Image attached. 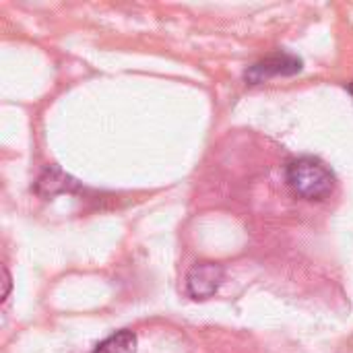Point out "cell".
Masks as SVG:
<instances>
[{
  "label": "cell",
  "mask_w": 353,
  "mask_h": 353,
  "mask_svg": "<svg viewBox=\"0 0 353 353\" xmlns=\"http://www.w3.org/2000/svg\"><path fill=\"white\" fill-rule=\"evenodd\" d=\"M288 184L308 201H323L335 190L333 172L314 157H298L288 165Z\"/></svg>",
  "instance_id": "obj_1"
},
{
  "label": "cell",
  "mask_w": 353,
  "mask_h": 353,
  "mask_svg": "<svg viewBox=\"0 0 353 353\" xmlns=\"http://www.w3.org/2000/svg\"><path fill=\"white\" fill-rule=\"evenodd\" d=\"M225 277V269L219 263H196L186 275V294L192 300H207L217 294Z\"/></svg>",
  "instance_id": "obj_2"
},
{
  "label": "cell",
  "mask_w": 353,
  "mask_h": 353,
  "mask_svg": "<svg viewBox=\"0 0 353 353\" xmlns=\"http://www.w3.org/2000/svg\"><path fill=\"white\" fill-rule=\"evenodd\" d=\"M302 70V60L294 54L288 52H275L263 60H259L256 64H252L246 72L244 79L250 85H259L271 77H290Z\"/></svg>",
  "instance_id": "obj_3"
},
{
  "label": "cell",
  "mask_w": 353,
  "mask_h": 353,
  "mask_svg": "<svg viewBox=\"0 0 353 353\" xmlns=\"http://www.w3.org/2000/svg\"><path fill=\"white\" fill-rule=\"evenodd\" d=\"M74 188H77V180H72L60 168H48L39 176L37 186H35V190L43 196H54L58 192H66V190H74Z\"/></svg>",
  "instance_id": "obj_4"
},
{
  "label": "cell",
  "mask_w": 353,
  "mask_h": 353,
  "mask_svg": "<svg viewBox=\"0 0 353 353\" xmlns=\"http://www.w3.org/2000/svg\"><path fill=\"white\" fill-rule=\"evenodd\" d=\"M93 353H137V335L128 329H122L103 339Z\"/></svg>",
  "instance_id": "obj_5"
},
{
  "label": "cell",
  "mask_w": 353,
  "mask_h": 353,
  "mask_svg": "<svg viewBox=\"0 0 353 353\" xmlns=\"http://www.w3.org/2000/svg\"><path fill=\"white\" fill-rule=\"evenodd\" d=\"M2 275H4V292H2V302L6 300V296H8V292H10V273H8V269L6 267H2Z\"/></svg>",
  "instance_id": "obj_6"
},
{
  "label": "cell",
  "mask_w": 353,
  "mask_h": 353,
  "mask_svg": "<svg viewBox=\"0 0 353 353\" xmlns=\"http://www.w3.org/2000/svg\"><path fill=\"white\" fill-rule=\"evenodd\" d=\"M350 93L353 95V83H350Z\"/></svg>",
  "instance_id": "obj_7"
}]
</instances>
